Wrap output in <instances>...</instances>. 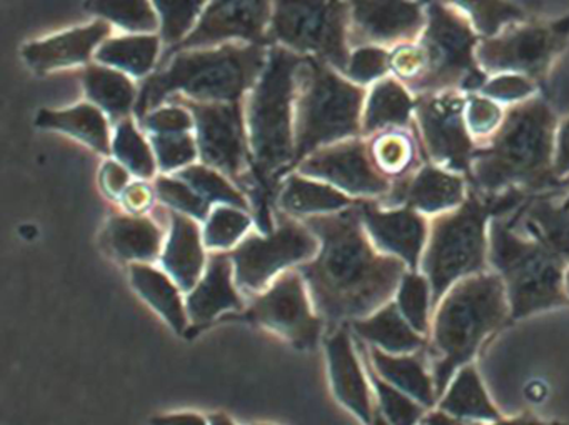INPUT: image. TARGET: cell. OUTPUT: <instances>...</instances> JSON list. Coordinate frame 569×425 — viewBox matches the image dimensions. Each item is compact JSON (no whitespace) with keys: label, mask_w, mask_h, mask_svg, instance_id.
<instances>
[{"label":"cell","mask_w":569,"mask_h":425,"mask_svg":"<svg viewBox=\"0 0 569 425\" xmlns=\"http://www.w3.org/2000/svg\"><path fill=\"white\" fill-rule=\"evenodd\" d=\"M86 11L134 34H149L159 29L158 16L149 0H86Z\"/></svg>","instance_id":"74e56055"},{"label":"cell","mask_w":569,"mask_h":425,"mask_svg":"<svg viewBox=\"0 0 569 425\" xmlns=\"http://www.w3.org/2000/svg\"><path fill=\"white\" fill-rule=\"evenodd\" d=\"M109 36H111V24L106 21H96L86 28H76L46 41L24 45L22 58L26 64L38 74L86 64L92 58L94 49L99 48Z\"/></svg>","instance_id":"7402d4cb"},{"label":"cell","mask_w":569,"mask_h":425,"mask_svg":"<svg viewBox=\"0 0 569 425\" xmlns=\"http://www.w3.org/2000/svg\"><path fill=\"white\" fill-rule=\"evenodd\" d=\"M191 115V112L182 105H168V108L149 112L141 119V124L151 134H184L194 125Z\"/></svg>","instance_id":"f907efd6"},{"label":"cell","mask_w":569,"mask_h":425,"mask_svg":"<svg viewBox=\"0 0 569 425\" xmlns=\"http://www.w3.org/2000/svg\"><path fill=\"white\" fill-rule=\"evenodd\" d=\"M208 421L209 425H236L228 415L221 414V412H219V414L209 415Z\"/></svg>","instance_id":"680465c9"},{"label":"cell","mask_w":569,"mask_h":425,"mask_svg":"<svg viewBox=\"0 0 569 425\" xmlns=\"http://www.w3.org/2000/svg\"><path fill=\"white\" fill-rule=\"evenodd\" d=\"M396 305L402 317L419 334L428 337L431 332L432 289L429 279L421 271H409L402 275L395 295Z\"/></svg>","instance_id":"8d00e7d4"},{"label":"cell","mask_w":569,"mask_h":425,"mask_svg":"<svg viewBox=\"0 0 569 425\" xmlns=\"http://www.w3.org/2000/svg\"><path fill=\"white\" fill-rule=\"evenodd\" d=\"M152 4L161 16V38L169 51L194 31L208 0H152Z\"/></svg>","instance_id":"ee69618b"},{"label":"cell","mask_w":569,"mask_h":425,"mask_svg":"<svg viewBox=\"0 0 569 425\" xmlns=\"http://www.w3.org/2000/svg\"><path fill=\"white\" fill-rule=\"evenodd\" d=\"M349 0H274L269 44L319 59L345 74L349 52Z\"/></svg>","instance_id":"30bf717a"},{"label":"cell","mask_w":569,"mask_h":425,"mask_svg":"<svg viewBox=\"0 0 569 425\" xmlns=\"http://www.w3.org/2000/svg\"><path fill=\"white\" fill-rule=\"evenodd\" d=\"M362 358H365L366 372H368L372 391H375L376 398H378L376 405H378L379 412H381L382 417L388 421V424L421 425L422 418H425L426 412H428L429 408L419 404L411 395L399 391L398 387L386 382L385 378L379 377L365 354H362Z\"/></svg>","instance_id":"ab89813d"},{"label":"cell","mask_w":569,"mask_h":425,"mask_svg":"<svg viewBox=\"0 0 569 425\" xmlns=\"http://www.w3.org/2000/svg\"><path fill=\"white\" fill-rule=\"evenodd\" d=\"M302 222L321 247L298 271L328 331L368 317L395 298L408 265L376 249L358 205Z\"/></svg>","instance_id":"6da1fadb"},{"label":"cell","mask_w":569,"mask_h":425,"mask_svg":"<svg viewBox=\"0 0 569 425\" xmlns=\"http://www.w3.org/2000/svg\"><path fill=\"white\" fill-rule=\"evenodd\" d=\"M36 124L42 129L66 132L101 154H111L109 125L98 105L79 104L68 111H41Z\"/></svg>","instance_id":"836d02e7"},{"label":"cell","mask_w":569,"mask_h":425,"mask_svg":"<svg viewBox=\"0 0 569 425\" xmlns=\"http://www.w3.org/2000/svg\"><path fill=\"white\" fill-rule=\"evenodd\" d=\"M268 59V49L259 44L178 52L168 59V68L142 82L136 115L141 121L178 92L199 102H241L258 84Z\"/></svg>","instance_id":"5b68a950"},{"label":"cell","mask_w":569,"mask_h":425,"mask_svg":"<svg viewBox=\"0 0 569 425\" xmlns=\"http://www.w3.org/2000/svg\"><path fill=\"white\" fill-rule=\"evenodd\" d=\"M129 275L138 294L164 317L172 331L182 334L188 325L189 315L178 284L164 272L142 262L131 264Z\"/></svg>","instance_id":"1f68e13d"},{"label":"cell","mask_w":569,"mask_h":425,"mask_svg":"<svg viewBox=\"0 0 569 425\" xmlns=\"http://www.w3.org/2000/svg\"><path fill=\"white\" fill-rule=\"evenodd\" d=\"M154 195V188L151 189L149 185L138 182V184H131L126 189L121 201L131 214L141 215L151 208Z\"/></svg>","instance_id":"f5cc1de1"},{"label":"cell","mask_w":569,"mask_h":425,"mask_svg":"<svg viewBox=\"0 0 569 425\" xmlns=\"http://www.w3.org/2000/svg\"><path fill=\"white\" fill-rule=\"evenodd\" d=\"M329 377L336 398L365 425L371 424L376 404L372 402L371 382L362 368L352 341L349 324L329 331L325 341Z\"/></svg>","instance_id":"44dd1931"},{"label":"cell","mask_w":569,"mask_h":425,"mask_svg":"<svg viewBox=\"0 0 569 425\" xmlns=\"http://www.w3.org/2000/svg\"><path fill=\"white\" fill-rule=\"evenodd\" d=\"M349 327L359 341L388 354H415L428 345V337L416 332L402 317L395 298L375 314L352 321Z\"/></svg>","instance_id":"83f0119b"},{"label":"cell","mask_w":569,"mask_h":425,"mask_svg":"<svg viewBox=\"0 0 569 425\" xmlns=\"http://www.w3.org/2000/svg\"><path fill=\"white\" fill-rule=\"evenodd\" d=\"M425 8L428 22L415 42L421 69L406 88L415 95L481 92L488 82V74L476 59V48L482 38L468 16L442 0H425Z\"/></svg>","instance_id":"9c48e42d"},{"label":"cell","mask_w":569,"mask_h":425,"mask_svg":"<svg viewBox=\"0 0 569 425\" xmlns=\"http://www.w3.org/2000/svg\"><path fill=\"white\" fill-rule=\"evenodd\" d=\"M555 171L559 178L569 175V119H566L556 135Z\"/></svg>","instance_id":"db71d44e"},{"label":"cell","mask_w":569,"mask_h":425,"mask_svg":"<svg viewBox=\"0 0 569 425\" xmlns=\"http://www.w3.org/2000/svg\"><path fill=\"white\" fill-rule=\"evenodd\" d=\"M176 178L191 185L209 204L214 202V204L242 209L246 212L251 211L244 194L238 191L221 172L209 168V165H188V168L178 171Z\"/></svg>","instance_id":"60d3db41"},{"label":"cell","mask_w":569,"mask_h":425,"mask_svg":"<svg viewBox=\"0 0 569 425\" xmlns=\"http://www.w3.org/2000/svg\"><path fill=\"white\" fill-rule=\"evenodd\" d=\"M465 175L425 162L408 175L395 179L391 191L382 198V208H408L425 215H439L459 208L468 198Z\"/></svg>","instance_id":"ffe728a7"},{"label":"cell","mask_w":569,"mask_h":425,"mask_svg":"<svg viewBox=\"0 0 569 425\" xmlns=\"http://www.w3.org/2000/svg\"><path fill=\"white\" fill-rule=\"evenodd\" d=\"M151 425H209V421L194 412H182V414L159 415L151 418Z\"/></svg>","instance_id":"11a10c76"},{"label":"cell","mask_w":569,"mask_h":425,"mask_svg":"<svg viewBox=\"0 0 569 425\" xmlns=\"http://www.w3.org/2000/svg\"><path fill=\"white\" fill-rule=\"evenodd\" d=\"M539 85L531 79L521 74H498L488 79L481 94L492 99L496 102L505 104H516V102L526 101L532 98Z\"/></svg>","instance_id":"681fc988"},{"label":"cell","mask_w":569,"mask_h":425,"mask_svg":"<svg viewBox=\"0 0 569 425\" xmlns=\"http://www.w3.org/2000/svg\"><path fill=\"white\" fill-rule=\"evenodd\" d=\"M436 407L476 424H489L502 418L472 362L456 372Z\"/></svg>","instance_id":"f546056e"},{"label":"cell","mask_w":569,"mask_h":425,"mask_svg":"<svg viewBox=\"0 0 569 425\" xmlns=\"http://www.w3.org/2000/svg\"><path fill=\"white\" fill-rule=\"evenodd\" d=\"M565 289H566V294H568V297H569V267L566 269V274H565Z\"/></svg>","instance_id":"94428289"},{"label":"cell","mask_w":569,"mask_h":425,"mask_svg":"<svg viewBox=\"0 0 569 425\" xmlns=\"http://www.w3.org/2000/svg\"><path fill=\"white\" fill-rule=\"evenodd\" d=\"M251 227V217L242 209L218 205L206 221L202 241L212 251H231Z\"/></svg>","instance_id":"7bdbcfd3"},{"label":"cell","mask_w":569,"mask_h":425,"mask_svg":"<svg viewBox=\"0 0 569 425\" xmlns=\"http://www.w3.org/2000/svg\"><path fill=\"white\" fill-rule=\"evenodd\" d=\"M558 195H532L509 221L569 267V202L556 201Z\"/></svg>","instance_id":"603a6c76"},{"label":"cell","mask_w":569,"mask_h":425,"mask_svg":"<svg viewBox=\"0 0 569 425\" xmlns=\"http://www.w3.org/2000/svg\"><path fill=\"white\" fill-rule=\"evenodd\" d=\"M112 152H114L116 159L132 174L141 179L154 178V155L131 119L119 122L114 142H112Z\"/></svg>","instance_id":"b9f144b4"},{"label":"cell","mask_w":569,"mask_h":425,"mask_svg":"<svg viewBox=\"0 0 569 425\" xmlns=\"http://www.w3.org/2000/svg\"><path fill=\"white\" fill-rule=\"evenodd\" d=\"M442 2L468 16L469 21L482 38L498 36L505 26L528 21L525 11L509 0H442Z\"/></svg>","instance_id":"f35d334b"},{"label":"cell","mask_w":569,"mask_h":425,"mask_svg":"<svg viewBox=\"0 0 569 425\" xmlns=\"http://www.w3.org/2000/svg\"><path fill=\"white\" fill-rule=\"evenodd\" d=\"M306 55L286 48L269 49L268 64L249 99V148L256 189L295 165V108L298 74Z\"/></svg>","instance_id":"8992f818"},{"label":"cell","mask_w":569,"mask_h":425,"mask_svg":"<svg viewBox=\"0 0 569 425\" xmlns=\"http://www.w3.org/2000/svg\"><path fill=\"white\" fill-rule=\"evenodd\" d=\"M129 181H131V175H129L128 169L121 162L108 161L102 165L101 188L109 198L121 199L126 189L131 185Z\"/></svg>","instance_id":"816d5d0a"},{"label":"cell","mask_w":569,"mask_h":425,"mask_svg":"<svg viewBox=\"0 0 569 425\" xmlns=\"http://www.w3.org/2000/svg\"><path fill=\"white\" fill-rule=\"evenodd\" d=\"M416 99L399 79L385 78L376 82L362 114V135L378 134L389 129L411 128Z\"/></svg>","instance_id":"f1b7e54d"},{"label":"cell","mask_w":569,"mask_h":425,"mask_svg":"<svg viewBox=\"0 0 569 425\" xmlns=\"http://www.w3.org/2000/svg\"><path fill=\"white\" fill-rule=\"evenodd\" d=\"M369 145L376 165L392 181L408 175L421 165L418 162L422 159L421 149L415 131L409 134L405 129H389L376 135Z\"/></svg>","instance_id":"d590c367"},{"label":"cell","mask_w":569,"mask_h":425,"mask_svg":"<svg viewBox=\"0 0 569 425\" xmlns=\"http://www.w3.org/2000/svg\"><path fill=\"white\" fill-rule=\"evenodd\" d=\"M151 144L164 172L181 171L198 158V142L191 134H151Z\"/></svg>","instance_id":"bcb514c9"},{"label":"cell","mask_w":569,"mask_h":425,"mask_svg":"<svg viewBox=\"0 0 569 425\" xmlns=\"http://www.w3.org/2000/svg\"><path fill=\"white\" fill-rule=\"evenodd\" d=\"M169 224L171 227L161 254V264L181 292L189 294L204 275V241L198 221L189 215L171 211Z\"/></svg>","instance_id":"cb8c5ba5"},{"label":"cell","mask_w":569,"mask_h":425,"mask_svg":"<svg viewBox=\"0 0 569 425\" xmlns=\"http://www.w3.org/2000/svg\"><path fill=\"white\" fill-rule=\"evenodd\" d=\"M566 201H568V202H569V195H568V198H566Z\"/></svg>","instance_id":"be15d7a7"},{"label":"cell","mask_w":569,"mask_h":425,"mask_svg":"<svg viewBox=\"0 0 569 425\" xmlns=\"http://www.w3.org/2000/svg\"><path fill=\"white\" fill-rule=\"evenodd\" d=\"M298 172L358 199H382L392 188V179L376 165L371 145L359 138L318 149L299 162Z\"/></svg>","instance_id":"2e32d148"},{"label":"cell","mask_w":569,"mask_h":425,"mask_svg":"<svg viewBox=\"0 0 569 425\" xmlns=\"http://www.w3.org/2000/svg\"><path fill=\"white\" fill-rule=\"evenodd\" d=\"M489 271L505 282L509 301V324L568 307L565 289L566 265L548 249L521 234L506 217L489 224Z\"/></svg>","instance_id":"52a82bcc"},{"label":"cell","mask_w":569,"mask_h":425,"mask_svg":"<svg viewBox=\"0 0 569 425\" xmlns=\"http://www.w3.org/2000/svg\"><path fill=\"white\" fill-rule=\"evenodd\" d=\"M369 425H389L388 421H386L381 412H379L378 405H376L375 417H372L371 424Z\"/></svg>","instance_id":"91938a15"},{"label":"cell","mask_w":569,"mask_h":425,"mask_svg":"<svg viewBox=\"0 0 569 425\" xmlns=\"http://www.w3.org/2000/svg\"><path fill=\"white\" fill-rule=\"evenodd\" d=\"M319 247V239L305 222L282 217L274 231L251 234L228 252L236 285L244 294L264 292L282 272L315 259Z\"/></svg>","instance_id":"7c38bea8"},{"label":"cell","mask_w":569,"mask_h":425,"mask_svg":"<svg viewBox=\"0 0 569 425\" xmlns=\"http://www.w3.org/2000/svg\"><path fill=\"white\" fill-rule=\"evenodd\" d=\"M502 118H505V111L499 108L498 102L486 95L468 94L466 124L478 144L488 141L498 131Z\"/></svg>","instance_id":"c3c4849f"},{"label":"cell","mask_w":569,"mask_h":425,"mask_svg":"<svg viewBox=\"0 0 569 425\" xmlns=\"http://www.w3.org/2000/svg\"><path fill=\"white\" fill-rule=\"evenodd\" d=\"M419 2H425V0H419Z\"/></svg>","instance_id":"e7e4bbea"},{"label":"cell","mask_w":569,"mask_h":425,"mask_svg":"<svg viewBox=\"0 0 569 425\" xmlns=\"http://www.w3.org/2000/svg\"><path fill=\"white\" fill-rule=\"evenodd\" d=\"M389 71H391V54L378 45H365L352 52L345 74L355 84L365 85L381 81Z\"/></svg>","instance_id":"7dc6e473"},{"label":"cell","mask_w":569,"mask_h":425,"mask_svg":"<svg viewBox=\"0 0 569 425\" xmlns=\"http://www.w3.org/2000/svg\"><path fill=\"white\" fill-rule=\"evenodd\" d=\"M356 204L351 195L339 189L305 178V175H289L279 192L278 205L284 214L295 217H312V215L332 214L345 211Z\"/></svg>","instance_id":"4dcf8cb0"},{"label":"cell","mask_w":569,"mask_h":425,"mask_svg":"<svg viewBox=\"0 0 569 425\" xmlns=\"http://www.w3.org/2000/svg\"><path fill=\"white\" fill-rule=\"evenodd\" d=\"M246 318L281 335L301 351H315L325 328L298 269L282 272L262 294L256 295Z\"/></svg>","instance_id":"9a60e30c"},{"label":"cell","mask_w":569,"mask_h":425,"mask_svg":"<svg viewBox=\"0 0 569 425\" xmlns=\"http://www.w3.org/2000/svg\"><path fill=\"white\" fill-rule=\"evenodd\" d=\"M159 49L161 39L156 36H124L102 42L96 52V59L101 64L111 65L116 71L144 78L154 68Z\"/></svg>","instance_id":"e575fe53"},{"label":"cell","mask_w":569,"mask_h":425,"mask_svg":"<svg viewBox=\"0 0 569 425\" xmlns=\"http://www.w3.org/2000/svg\"><path fill=\"white\" fill-rule=\"evenodd\" d=\"M528 199L521 191L486 195L469 188L459 208L432 217L419 271L429 279L435 308L456 282L489 271V224L511 215Z\"/></svg>","instance_id":"277c9868"},{"label":"cell","mask_w":569,"mask_h":425,"mask_svg":"<svg viewBox=\"0 0 569 425\" xmlns=\"http://www.w3.org/2000/svg\"><path fill=\"white\" fill-rule=\"evenodd\" d=\"M154 192L156 198L169 205L172 211L176 209L196 221H208L211 214V204L181 179L162 175L156 179Z\"/></svg>","instance_id":"f6af8a7d"},{"label":"cell","mask_w":569,"mask_h":425,"mask_svg":"<svg viewBox=\"0 0 569 425\" xmlns=\"http://www.w3.org/2000/svg\"><path fill=\"white\" fill-rule=\"evenodd\" d=\"M485 425H569L561 421H545V418L531 417V415H519L512 418H499Z\"/></svg>","instance_id":"6f0895ef"},{"label":"cell","mask_w":569,"mask_h":425,"mask_svg":"<svg viewBox=\"0 0 569 425\" xmlns=\"http://www.w3.org/2000/svg\"><path fill=\"white\" fill-rule=\"evenodd\" d=\"M234 265L229 254H212L204 275L186 298L189 321L206 324L222 312L241 311L244 307L234 279Z\"/></svg>","instance_id":"d4e9b609"},{"label":"cell","mask_w":569,"mask_h":425,"mask_svg":"<svg viewBox=\"0 0 569 425\" xmlns=\"http://www.w3.org/2000/svg\"><path fill=\"white\" fill-rule=\"evenodd\" d=\"M421 425H478L476 422L462 421V418L456 417V415L448 414V412L441 411V408L435 407L429 408L426 412L425 418H422Z\"/></svg>","instance_id":"9f6ffc18"},{"label":"cell","mask_w":569,"mask_h":425,"mask_svg":"<svg viewBox=\"0 0 569 425\" xmlns=\"http://www.w3.org/2000/svg\"><path fill=\"white\" fill-rule=\"evenodd\" d=\"M412 131L422 161L468 179L478 141L466 124L468 94L458 91L416 95Z\"/></svg>","instance_id":"4fadbf2b"},{"label":"cell","mask_w":569,"mask_h":425,"mask_svg":"<svg viewBox=\"0 0 569 425\" xmlns=\"http://www.w3.org/2000/svg\"><path fill=\"white\" fill-rule=\"evenodd\" d=\"M365 355L379 377L411 395L426 408H435L438 405V392L425 351L396 355L369 345Z\"/></svg>","instance_id":"484cf974"},{"label":"cell","mask_w":569,"mask_h":425,"mask_svg":"<svg viewBox=\"0 0 569 425\" xmlns=\"http://www.w3.org/2000/svg\"><path fill=\"white\" fill-rule=\"evenodd\" d=\"M172 104L191 112L198 129V148L204 165L248 188L252 154L244 131L241 102H199L172 95Z\"/></svg>","instance_id":"5bb4252c"},{"label":"cell","mask_w":569,"mask_h":425,"mask_svg":"<svg viewBox=\"0 0 569 425\" xmlns=\"http://www.w3.org/2000/svg\"><path fill=\"white\" fill-rule=\"evenodd\" d=\"M356 205L376 249L398 257L409 271H419L429 237L426 215L408 205L382 208L372 199H358Z\"/></svg>","instance_id":"d6986e66"},{"label":"cell","mask_w":569,"mask_h":425,"mask_svg":"<svg viewBox=\"0 0 569 425\" xmlns=\"http://www.w3.org/2000/svg\"><path fill=\"white\" fill-rule=\"evenodd\" d=\"M569 42V14L558 21L511 24L498 36L482 38L476 59L486 74H521L541 88Z\"/></svg>","instance_id":"8fae6325"},{"label":"cell","mask_w":569,"mask_h":425,"mask_svg":"<svg viewBox=\"0 0 569 425\" xmlns=\"http://www.w3.org/2000/svg\"><path fill=\"white\" fill-rule=\"evenodd\" d=\"M254 425H269V424H254Z\"/></svg>","instance_id":"6125c7cd"},{"label":"cell","mask_w":569,"mask_h":425,"mask_svg":"<svg viewBox=\"0 0 569 425\" xmlns=\"http://www.w3.org/2000/svg\"><path fill=\"white\" fill-rule=\"evenodd\" d=\"M106 252L122 262L151 264L162 254V231L142 215H114L101 235Z\"/></svg>","instance_id":"4316f807"},{"label":"cell","mask_w":569,"mask_h":425,"mask_svg":"<svg viewBox=\"0 0 569 425\" xmlns=\"http://www.w3.org/2000/svg\"><path fill=\"white\" fill-rule=\"evenodd\" d=\"M366 91L335 68L306 55L298 74L295 109V164L326 145L362 134Z\"/></svg>","instance_id":"ba28073f"},{"label":"cell","mask_w":569,"mask_h":425,"mask_svg":"<svg viewBox=\"0 0 569 425\" xmlns=\"http://www.w3.org/2000/svg\"><path fill=\"white\" fill-rule=\"evenodd\" d=\"M509 312L505 282L492 271L469 275L446 292L432 312L425 348L439 398L486 338L509 324Z\"/></svg>","instance_id":"3957f363"},{"label":"cell","mask_w":569,"mask_h":425,"mask_svg":"<svg viewBox=\"0 0 569 425\" xmlns=\"http://www.w3.org/2000/svg\"><path fill=\"white\" fill-rule=\"evenodd\" d=\"M349 44L398 45L418 41L428 16L419 0H349Z\"/></svg>","instance_id":"ac0fdd59"},{"label":"cell","mask_w":569,"mask_h":425,"mask_svg":"<svg viewBox=\"0 0 569 425\" xmlns=\"http://www.w3.org/2000/svg\"><path fill=\"white\" fill-rule=\"evenodd\" d=\"M272 2L274 0H211L194 31L166 51L162 62L178 52L211 48L224 41L268 45Z\"/></svg>","instance_id":"e0dca14e"},{"label":"cell","mask_w":569,"mask_h":425,"mask_svg":"<svg viewBox=\"0 0 569 425\" xmlns=\"http://www.w3.org/2000/svg\"><path fill=\"white\" fill-rule=\"evenodd\" d=\"M81 79L89 99L109 118L121 122L134 111L138 94L124 72L91 64L81 72Z\"/></svg>","instance_id":"d6a6232c"},{"label":"cell","mask_w":569,"mask_h":425,"mask_svg":"<svg viewBox=\"0 0 569 425\" xmlns=\"http://www.w3.org/2000/svg\"><path fill=\"white\" fill-rule=\"evenodd\" d=\"M558 119L541 95L509 105L498 131L472 155L468 185L486 195L521 191L532 195L569 191L555 171Z\"/></svg>","instance_id":"7a4b0ae2"}]
</instances>
